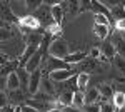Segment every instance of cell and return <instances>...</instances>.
Segmentation results:
<instances>
[{
    "label": "cell",
    "instance_id": "obj_1",
    "mask_svg": "<svg viewBox=\"0 0 125 112\" xmlns=\"http://www.w3.org/2000/svg\"><path fill=\"white\" fill-rule=\"evenodd\" d=\"M48 54H50V57L63 60L70 54V47H68V44L63 38H55V40H52V44L48 47Z\"/></svg>",
    "mask_w": 125,
    "mask_h": 112
},
{
    "label": "cell",
    "instance_id": "obj_2",
    "mask_svg": "<svg viewBox=\"0 0 125 112\" xmlns=\"http://www.w3.org/2000/svg\"><path fill=\"white\" fill-rule=\"evenodd\" d=\"M35 19L40 22V25H45V27H48L50 24H53V19H52V7L47 5V3H42L40 9L35 12Z\"/></svg>",
    "mask_w": 125,
    "mask_h": 112
},
{
    "label": "cell",
    "instance_id": "obj_3",
    "mask_svg": "<svg viewBox=\"0 0 125 112\" xmlns=\"http://www.w3.org/2000/svg\"><path fill=\"white\" fill-rule=\"evenodd\" d=\"M75 69H65V70H55V72H50L48 77L52 79V82L53 84H63V82H67L70 80L72 77H75Z\"/></svg>",
    "mask_w": 125,
    "mask_h": 112
},
{
    "label": "cell",
    "instance_id": "obj_4",
    "mask_svg": "<svg viewBox=\"0 0 125 112\" xmlns=\"http://www.w3.org/2000/svg\"><path fill=\"white\" fill-rule=\"evenodd\" d=\"M0 19L3 20V22H10L12 25L13 24H19V19L12 12L10 2H0Z\"/></svg>",
    "mask_w": 125,
    "mask_h": 112
},
{
    "label": "cell",
    "instance_id": "obj_5",
    "mask_svg": "<svg viewBox=\"0 0 125 112\" xmlns=\"http://www.w3.org/2000/svg\"><path fill=\"white\" fill-rule=\"evenodd\" d=\"M19 27L27 30H37L40 27V22L35 19V15H23L19 19Z\"/></svg>",
    "mask_w": 125,
    "mask_h": 112
},
{
    "label": "cell",
    "instance_id": "obj_6",
    "mask_svg": "<svg viewBox=\"0 0 125 112\" xmlns=\"http://www.w3.org/2000/svg\"><path fill=\"white\" fill-rule=\"evenodd\" d=\"M40 82H42V70H37L33 74H30V80H29V94L33 97L35 94L40 90Z\"/></svg>",
    "mask_w": 125,
    "mask_h": 112
},
{
    "label": "cell",
    "instance_id": "obj_7",
    "mask_svg": "<svg viewBox=\"0 0 125 112\" xmlns=\"http://www.w3.org/2000/svg\"><path fill=\"white\" fill-rule=\"evenodd\" d=\"M102 100V95L97 87H87L85 90V105H94Z\"/></svg>",
    "mask_w": 125,
    "mask_h": 112
},
{
    "label": "cell",
    "instance_id": "obj_8",
    "mask_svg": "<svg viewBox=\"0 0 125 112\" xmlns=\"http://www.w3.org/2000/svg\"><path fill=\"white\" fill-rule=\"evenodd\" d=\"M47 70H48V74L50 72H55V70H65V69H72V67H68L63 60H60V59H55V57H50L47 60Z\"/></svg>",
    "mask_w": 125,
    "mask_h": 112
},
{
    "label": "cell",
    "instance_id": "obj_9",
    "mask_svg": "<svg viewBox=\"0 0 125 112\" xmlns=\"http://www.w3.org/2000/svg\"><path fill=\"white\" fill-rule=\"evenodd\" d=\"M40 92L47 94V95H53L55 94V84L52 82V79L48 77V74H42V82H40Z\"/></svg>",
    "mask_w": 125,
    "mask_h": 112
},
{
    "label": "cell",
    "instance_id": "obj_10",
    "mask_svg": "<svg viewBox=\"0 0 125 112\" xmlns=\"http://www.w3.org/2000/svg\"><path fill=\"white\" fill-rule=\"evenodd\" d=\"M40 64H42V54L40 52H37L35 55L30 59L29 62L25 64V70L29 72V74H33V72H37V70H40Z\"/></svg>",
    "mask_w": 125,
    "mask_h": 112
},
{
    "label": "cell",
    "instance_id": "obj_11",
    "mask_svg": "<svg viewBox=\"0 0 125 112\" xmlns=\"http://www.w3.org/2000/svg\"><path fill=\"white\" fill-rule=\"evenodd\" d=\"M112 44H114V47H115L117 54L125 59V38H124V35H120L118 32L114 34V35H112Z\"/></svg>",
    "mask_w": 125,
    "mask_h": 112
},
{
    "label": "cell",
    "instance_id": "obj_12",
    "mask_svg": "<svg viewBox=\"0 0 125 112\" xmlns=\"http://www.w3.org/2000/svg\"><path fill=\"white\" fill-rule=\"evenodd\" d=\"M17 75H19L20 80V90L23 92H29V80H30V74L23 69V67H19L17 69Z\"/></svg>",
    "mask_w": 125,
    "mask_h": 112
},
{
    "label": "cell",
    "instance_id": "obj_13",
    "mask_svg": "<svg viewBox=\"0 0 125 112\" xmlns=\"http://www.w3.org/2000/svg\"><path fill=\"white\" fill-rule=\"evenodd\" d=\"M72 107H73L75 111H82V109L85 107V92H82V90H73Z\"/></svg>",
    "mask_w": 125,
    "mask_h": 112
},
{
    "label": "cell",
    "instance_id": "obj_14",
    "mask_svg": "<svg viewBox=\"0 0 125 112\" xmlns=\"http://www.w3.org/2000/svg\"><path fill=\"white\" fill-rule=\"evenodd\" d=\"M63 17H65V13H63V9H62V2L57 3V5H53L52 7V19L53 22L62 27V24H63Z\"/></svg>",
    "mask_w": 125,
    "mask_h": 112
},
{
    "label": "cell",
    "instance_id": "obj_15",
    "mask_svg": "<svg viewBox=\"0 0 125 112\" xmlns=\"http://www.w3.org/2000/svg\"><path fill=\"white\" fill-rule=\"evenodd\" d=\"M85 59H87L85 52H73V54H68V55L63 59V62H65L67 65H73V64H78V62H83Z\"/></svg>",
    "mask_w": 125,
    "mask_h": 112
},
{
    "label": "cell",
    "instance_id": "obj_16",
    "mask_svg": "<svg viewBox=\"0 0 125 112\" xmlns=\"http://www.w3.org/2000/svg\"><path fill=\"white\" fill-rule=\"evenodd\" d=\"M75 79H77V90H85L88 82H90V74L88 72H77L75 75Z\"/></svg>",
    "mask_w": 125,
    "mask_h": 112
},
{
    "label": "cell",
    "instance_id": "obj_17",
    "mask_svg": "<svg viewBox=\"0 0 125 112\" xmlns=\"http://www.w3.org/2000/svg\"><path fill=\"white\" fill-rule=\"evenodd\" d=\"M97 89H98V92H100V95H102V102H107V100H108V99H112V97H114V94H115L110 84H100Z\"/></svg>",
    "mask_w": 125,
    "mask_h": 112
},
{
    "label": "cell",
    "instance_id": "obj_18",
    "mask_svg": "<svg viewBox=\"0 0 125 112\" xmlns=\"http://www.w3.org/2000/svg\"><path fill=\"white\" fill-rule=\"evenodd\" d=\"M7 89H9V92H13V90L20 89V80L17 72H12V74L7 75Z\"/></svg>",
    "mask_w": 125,
    "mask_h": 112
},
{
    "label": "cell",
    "instance_id": "obj_19",
    "mask_svg": "<svg viewBox=\"0 0 125 112\" xmlns=\"http://www.w3.org/2000/svg\"><path fill=\"white\" fill-rule=\"evenodd\" d=\"M25 100V92L23 90H13V92H9V102L13 105V107H17L20 102H23Z\"/></svg>",
    "mask_w": 125,
    "mask_h": 112
},
{
    "label": "cell",
    "instance_id": "obj_20",
    "mask_svg": "<svg viewBox=\"0 0 125 112\" xmlns=\"http://www.w3.org/2000/svg\"><path fill=\"white\" fill-rule=\"evenodd\" d=\"M100 52H102V55H105L107 59H114L117 55V50L114 44L112 42H104L102 45H100Z\"/></svg>",
    "mask_w": 125,
    "mask_h": 112
},
{
    "label": "cell",
    "instance_id": "obj_21",
    "mask_svg": "<svg viewBox=\"0 0 125 112\" xmlns=\"http://www.w3.org/2000/svg\"><path fill=\"white\" fill-rule=\"evenodd\" d=\"M112 104L117 111H122L125 107V92H115L112 97Z\"/></svg>",
    "mask_w": 125,
    "mask_h": 112
},
{
    "label": "cell",
    "instance_id": "obj_22",
    "mask_svg": "<svg viewBox=\"0 0 125 112\" xmlns=\"http://www.w3.org/2000/svg\"><path fill=\"white\" fill-rule=\"evenodd\" d=\"M13 28H15V25L0 28V42H7V40H10V38H13V35H15Z\"/></svg>",
    "mask_w": 125,
    "mask_h": 112
},
{
    "label": "cell",
    "instance_id": "obj_23",
    "mask_svg": "<svg viewBox=\"0 0 125 112\" xmlns=\"http://www.w3.org/2000/svg\"><path fill=\"white\" fill-rule=\"evenodd\" d=\"M94 34L100 40H105L110 34V27H105V25H94Z\"/></svg>",
    "mask_w": 125,
    "mask_h": 112
},
{
    "label": "cell",
    "instance_id": "obj_24",
    "mask_svg": "<svg viewBox=\"0 0 125 112\" xmlns=\"http://www.w3.org/2000/svg\"><path fill=\"white\" fill-rule=\"evenodd\" d=\"M112 62H114V65H115L117 70H118L120 74H124V75H125V59H124V57L117 54V55L112 59Z\"/></svg>",
    "mask_w": 125,
    "mask_h": 112
},
{
    "label": "cell",
    "instance_id": "obj_25",
    "mask_svg": "<svg viewBox=\"0 0 125 112\" xmlns=\"http://www.w3.org/2000/svg\"><path fill=\"white\" fill-rule=\"evenodd\" d=\"M110 15H112V17H114L117 22H122V20H125V10H124V5L112 9V10H110Z\"/></svg>",
    "mask_w": 125,
    "mask_h": 112
},
{
    "label": "cell",
    "instance_id": "obj_26",
    "mask_svg": "<svg viewBox=\"0 0 125 112\" xmlns=\"http://www.w3.org/2000/svg\"><path fill=\"white\" fill-rule=\"evenodd\" d=\"M94 25H105V27H110V20H108L107 15L95 13V15H94Z\"/></svg>",
    "mask_w": 125,
    "mask_h": 112
},
{
    "label": "cell",
    "instance_id": "obj_27",
    "mask_svg": "<svg viewBox=\"0 0 125 112\" xmlns=\"http://www.w3.org/2000/svg\"><path fill=\"white\" fill-rule=\"evenodd\" d=\"M60 32H62V27L57 25L55 22H53V24H50L48 27H45V34H47V35H58Z\"/></svg>",
    "mask_w": 125,
    "mask_h": 112
},
{
    "label": "cell",
    "instance_id": "obj_28",
    "mask_svg": "<svg viewBox=\"0 0 125 112\" xmlns=\"http://www.w3.org/2000/svg\"><path fill=\"white\" fill-rule=\"evenodd\" d=\"M43 2L42 0H25V5H27V10H37L40 9V5H42Z\"/></svg>",
    "mask_w": 125,
    "mask_h": 112
},
{
    "label": "cell",
    "instance_id": "obj_29",
    "mask_svg": "<svg viewBox=\"0 0 125 112\" xmlns=\"http://www.w3.org/2000/svg\"><path fill=\"white\" fill-rule=\"evenodd\" d=\"M100 112H115V107H114V104L112 102H102L100 104Z\"/></svg>",
    "mask_w": 125,
    "mask_h": 112
},
{
    "label": "cell",
    "instance_id": "obj_30",
    "mask_svg": "<svg viewBox=\"0 0 125 112\" xmlns=\"http://www.w3.org/2000/svg\"><path fill=\"white\" fill-rule=\"evenodd\" d=\"M7 105H9V95L5 92H0V111L3 107H7Z\"/></svg>",
    "mask_w": 125,
    "mask_h": 112
},
{
    "label": "cell",
    "instance_id": "obj_31",
    "mask_svg": "<svg viewBox=\"0 0 125 112\" xmlns=\"http://www.w3.org/2000/svg\"><path fill=\"white\" fill-rule=\"evenodd\" d=\"M83 112H100V104H94V105H85Z\"/></svg>",
    "mask_w": 125,
    "mask_h": 112
},
{
    "label": "cell",
    "instance_id": "obj_32",
    "mask_svg": "<svg viewBox=\"0 0 125 112\" xmlns=\"http://www.w3.org/2000/svg\"><path fill=\"white\" fill-rule=\"evenodd\" d=\"M100 55H102V52H100V47H94V49L90 50V57H92V59H98Z\"/></svg>",
    "mask_w": 125,
    "mask_h": 112
},
{
    "label": "cell",
    "instance_id": "obj_33",
    "mask_svg": "<svg viewBox=\"0 0 125 112\" xmlns=\"http://www.w3.org/2000/svg\"><path fill=\"white\" fill-rule=\"evenodd\" d=\"M5 89H7V77L0 75V92H3Z\"/></svg>",
    "mask_w": 125,
    "mask_h": 112
},
{
    "label": "cell",
    "instance_id": "obj_34",
    "mask_svg": "<svg viewBox=\"0 0 125 112\" xmlns=\"http://www.w3.org/2000/svg\"><path fill=\"white\" fill-rule=\"evenodd\" d=\"M10 60H9V57L5 55V54H2V52H0V67H3V65H7V64H9Z\"/></svg>",
    "mask_w": 125,
    "mask_h": 112
},
{
    "label": "cell",
    "instance_id": "obj_35",
    "mask_svg": "<svg viewBox=\"0 0 125 112\" xmlns=\"http://www.w3.org/2000/svg\"><path fill=\"white\" fill-rule=\"evenodd\" d=\"M20 112H39V111H37V109H33V107H30V105H27V104H25V105H22V107H20Z\"/></svg>",
    "mask_w": 125,
    "mask_h": 112
},
{
    "label": "cell",
    "instance_id": "obj_36",
    "mask_svg": "<svg viewBox=\"0 0 125 112\" xmlns=\"http://www.w3.org/2000/svg\"><path fill=\"white\" fill-rule=\"evenodd\" d=\"M117 30H120V32H124V34H125V20L117 22Z\"/></svg>",
    "mask_w": 125,
    "mask_h": 112
},
{
    "label": "cell",
    "instance_id": "obj_37",
    "mask_svg": "<svg viewBox=\"0 0 125 112\" xmlns=\"http://www.w3.org/2000/svg\"><path fill=\"white\" fill-rule=\"evenodd\" d=\"M60 112H78V111H75L73 107H68V109H63V111H60Z\"/></svg>",
    "mask_w": 125,
    "mask_h": 112
},
{
    "label": "cell",
    "instance_id": "obj_38",
    "mask_svg": "<svg viewBox=\"0 0 125 112\" xmlns=\"http://www.w3.org/2000/svg\"><path fill=\"white\" fill-rule=\"evenodd\" d=\"M2 27H7V25H5V22H3V20L0 19V28H2Z\"/></svg>",
    "mask_w": 125,
    "mask_h": 112
},
{
    "label": "cell",
    "instance_id": "obj_39",
    "mask_svg": "<svg viewBox=\"0 0 125 112\" xmlns=\"http://www.w3.org/2000/svg\"><path fill=\"white\" fill-rule=\"evenodd\" d=\"M48 112H60V111H57V109H52V111H48Z\"/></svg>",
    "mask_w": 125,
    "mask_h": 112
},
{
    "label": "cell",
    "instance_id": "obj_40",
    "mask_svg": "<svg viewBox=\"0 0 125 112\" xmlns=\"http://www.w3.org/2000/svg\"><path fill=\"white\" fill-rule=\"evenodd\" d=\"M124 10H125V2H124Z\"/></svg>",
    "mask_w": 125,
    "mask_h": 112
},
{
    "label": "cell",
    "instance_id": "obj_41",
    "mask_svg": "<svg viewBox=\"0 0 125 112\" xmlns=\"http://www.w3.org/2000/svg\"><path fill=\"white\" fill-rule=\"evenodd\" d=\"M115 112H124V111H115Z\"/></svg>",
    "mask_w": 125,
    "mask_h": 112
},
{
    "label": "cell",
    "instance_id": "obj_42",
    "mask_svg": "<svg viewBox=\"0 0 125 112\" xmlns=\"http://www.w3.org/2000/svg\"><path fill=\"white\" fill-rule=\"evenodd\" d=\"M78 112H83V111H78Z\"/></svg>",
    "mask_w": 125,
    "mask_h": 112
},
{
    "label": "cell",
    "instance_id": "obj_43",
    "mask_svg": "<svg viewBox=\"0 0 125 112\" xmlns=\"http://www.w3.org/2000/svg\"><path fill=\"white\" fill-rule=\"evenodd\" d=\"M124 38H125V34H124Z\"/></svg>",
    "mask_w": 125,
    "mask_h": 112
}]
</instances>
